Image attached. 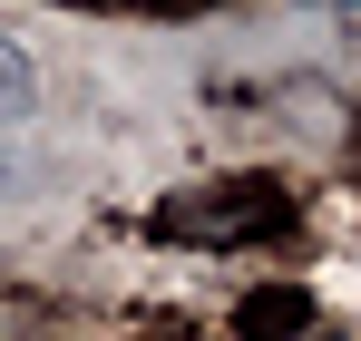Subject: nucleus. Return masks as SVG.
I'll return each instance as SVG.
<instances>
[{
	"label": "nucleus",
	"mask_w": 361,
	"mask_h": 341,
	"mask_svg": "<svg viewBox=\"0 0 361 341\" xmlns=\"http://www.w3.org/2000/svg\"><path fill=\"white\" fill-rule=\"evenodd\" d=\"M302 322H312V302H302V292H254V302H244V341L302 332Z\"/></svg>",
	"instance_id": "7ed1b4c3"
},
{
	"label": "nucleus",
	"mask_w": 361,
	"mask_h": 341,
	"mask_svg": "<svg viewBox=\"0 0 361 341\" xmlns=\"http://www.w3.org/2000/svg\"><path fill=\"white\" fill-rule=\"evenodd\" d=\"M20 185H30V166H20V156H0V195H20Z\"/></svg>",
	"instance_id": "20e7f679"
},
{
	"label": "nucleus",
	"mask_w": 361,
	"mask_h": 341,
	"mask_svg": "<svg viewBox=\"0 0 361 341\" xmlns=\"http://www.w3.org/2000/svg\"><path fill=\"white\" fill-rule=\"evenodd\" d=\"M157 225L176 234V244H254V234L283 225V195H274V185H195Z\"/></svg>",
	"instance_id": "f257e3e1"
},
{
	"label": "nucleus",
	"mask_w": 361,
	"mask_h": 341,
	"mask_svg": "<svg viewBox=\"0 0 361 341\" xmlns=\"http://www.w3.org/2000/svg\"><path fill=\"white\" fill-rule=\"evenodd\" d=\"M30 108H39V68L20 58V39H0V127H20Z\"/></svg>",
	"instance_id": "f03ea898"
}]
</instances>
